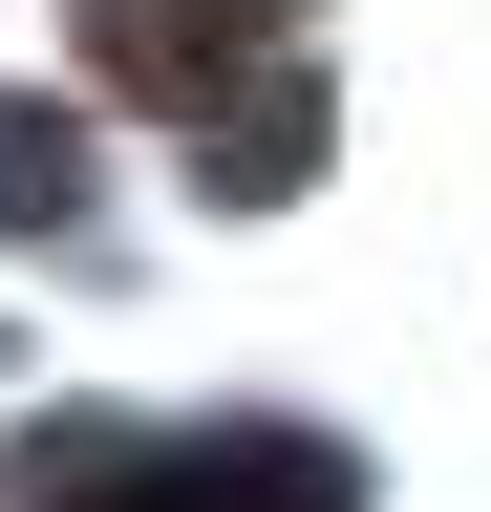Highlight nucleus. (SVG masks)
<instances>
[{
	"label": "nucleus",
	"instance_id": "obj_2",
	"mask_svg": "<svg viewBox=\"0 0 491 512\" xmlns=\"http://www.w3.org/2000/svg\"><path fill=\"white\" fill-rule=\"evenodd\" d=\"M65 512H342V470L321 448H150V470H107Z\"/></svg>",
	"mask_w": 491,
	"mask_h": 512
},
{
	"label": "nucleus",
	"instance_id": "obj_4",
	"mask_svg": "<svg viewBox=\"0 0 491 512\" xmlns=\"http://www.w3.org/2000/svg\"><path fill=\"white\" fill-rule=\"evenodd\" d=\"M65 171H86L65 107H0V214H65Z\"/></svg>",
	"mask_w": 491,
	"mask_h": 512
},
{
	"label": "nucleus",
	"instance_id": "obj_1",
	"mask_svg": "<svg viewBox=\"0 0 491 512\" xmlns=\"http://www.w3.org/2000/svg\"><path fill=\"white\" fill-rule=\"evenodd\" d=\"M278 43V0H86V64L107 86H150V107H193L214 128V86Z\"/></svg>",
	"mask_w": 491,
	"mask_h": 512
},
{
	"label": "nucleus",
	"instance_id": "obj_3",
	"mask_svg": "<svg viewBox=\"0 0 491 512\" xmlns=\"http://www.w3.org/2000/svg\"><path fill=\"white\" fill-rule=\"evenodd\" d=\"M214 150V192H299L321 171V86H235V128H193Z\"/></svg>",
	"mask_w": 491,
	"mask_h": 512
}]
</instances>
